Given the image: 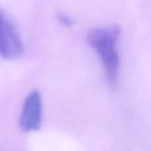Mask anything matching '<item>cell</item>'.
<instances>
[{
  "instance_id": "6da1fadb",
  "label": "cell",
  "mask_w": 151,
  "mask_h": 151,
  "mask_svg": "<svg viewBox=\"0 0 151 151\" xmlns=\"http://www.w3.org/2000/svg\"><path fill=\"white\" fill-rule=\"evenodd\" d=\"M120 29L113 25L105 28H95L88 33V41L97 52L103 63L108 82L112 86L116 83L119 72V56L116 43Z\"/></svg>"
},
{
  "instance_id": "7a4b0ae2",
  "label": "cell",
  "mask_w": 151,
  "mask_h": 151,
  "mask_svg": "<svg viewBox=\"0 0 151 151\" xmlns=\"http://www.w3.org/2000/svg\"><path fill=\"white\" fill-rule=\"evenodd\" d=\"M42 97L39 91H33L27 96L21 111L20 127L23 132L31 133L36 132L41 127L42 123Z\"/></svg>"
},
{
  "instance_id": "3957f363",
  "label": "cell",
  "mask_w": 151,
  "mask_h": 151,
  "mask_svg": "<svg viewBox=\"0 0 151 151\" xmlns=\"http://www.w3.org/2000/svg\"><path fill=\"white\" fill-rule=\"evenodd\" d=\"M24 52V45L12 24L0 10V55L4 59H17Z\"/></svg>"
},
{
  "instance_id": "277c9868",
  "label": "cell",
  "mask_w": 151,
  "mask_h": 151,
  "mask_svg": "<svg viewBox=\"0 0 151 151\" xmlns=\"http://www.w3.org/2000/svg\"><path fill=\"white\" fill-rule=\"evenodd\" d=\"M60 20L62 21V23L65 25H67V26H70V25L72 24V21L70 18H68V17L66 16H63V14H61L60 16Z\"/></svg>"
}]
</instances>
